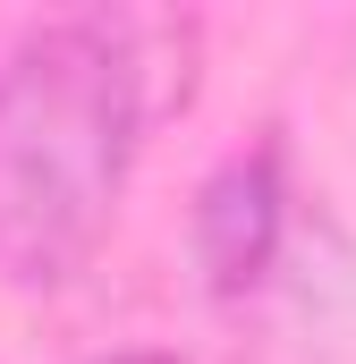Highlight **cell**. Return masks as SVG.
<instances>
[{"label": "cell", "mask_w": 356, "mask_h": 364, "mask_svg": "<svg viewBox=\"0 0 356 364\" xmlns=\"http://www.w3.org/2000/svg\"><path fill=\"white\" fill-rule=\"evenodd\" d=\"M288 237V186H280V144L238 153L195 203V263L212 279V296H246L280 263Z\"/></svg>", "instance_id": "cell-2"}, {"label": "cell", "mask_w": 356, "mask_h": 364, "mask_svg": "<svg viewBox=\"0 0 356 364\" xmlns=\"http://www.w3.org/2000/svg\"><path fill=\"white\" fill-rule=\"evenodd\" d=\"M102 364H178V356H153V348H136V356H102Z\"/></svg>", "instance_id": "cell-3"}, {"label": "cell", "mask_w": 356, "mask_h": 364, "mask_svg": "<svg viewBox=\"0 0 356 364\" xmlns=\"http://www.w3.org/2000/svg\"><path fill=\"white\" fill-rule=\"evenodd\" d=\"M195 26L93 9L51 17L0 60V279L60 288L127 195L145 127L187 102Z\"/></svg>", "instance_id": "cell-1"}]
</instances>
